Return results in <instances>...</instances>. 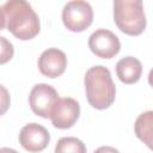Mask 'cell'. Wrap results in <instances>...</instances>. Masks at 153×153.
Here are the masks:
<instances>
[{
  "label": "cell",
  "mask_w": 153,
  "mask_h": 153,
  "mask_svg": "<svg viewBox=\"0 0 153 153\" xmlns=\"http://www.w3.org/2000/svg\"><path fill=\"white\" fill-rule=\"evenodd\" d=\"M152 123H153V112L149 110L142 112L136 118L134 124L136 136L149 148L152 147Z\"/></svg>",
  "instance_id": "11"
},
{
  "label": "cell",
  "mask_w": 153,
  "mask_h": 153,
  "mask_svg": "<svg viewBox=\"0 0 153 153\" xmlns=\"http://www.w3.org/2000/svg\"><path fill=\"white\" fill-rule=\"evenodd\" d=\"M88 48L102 59H111L116 56L121 49L118 37L110 30L98 29L88 38Z\"/></svg>",
  "instance_id": "6"
},
{
  "label": "cell",
  "mask_w": 153,
  "mask_h": 153,
  "mask_svg": "<svg viewBox=\"0 0 153 153\" xmlns=\"http://www.w3.org/2000/svg\"><path fill=\"white\" fill-rule=\"evenodd\" d=\"M93 20V10L91 5L82 0L68 1L62 10L63 25L73 32L86 30Z\"/></svg>",
  "instance_id": "4"
},
{
  "label": "cell",
  "mask_w": 153,
  "mask_h": 153,
  "mask_svg": "<svg viewBox=\"0 0 153 153\" xmlns=\"http://www.w3.org/2000/svg\"><path fill=\"white\" fill-rule=\"evenodd\" d=\"M80 115V105L79 103L71 98H59L56 102L51 114L50 120L55 128L57 129H68L74 126Z\"/></svg>",
  "instance_id": "7"
},
{
  "label": "cell",
  "mask_w": 153,
  "mask_h": 153,
  "mask_svg": "<svg viewBox=\"0 0 153 153\" xmlns=\"http://www.w3.org/2000/svg\"><path fill=\"white\" fill-rule=\"evenodd\" d=\"M11 104V97L6 87L0 85V116H2L10 108Z\"/></svg>",
  "instance_id": "14"
},
{
  "label": "cell",
  "mask_w": 153,
  "mask_h": 153,
  "mask_svg": "<svg viewBox=\"0 0 153 153\" xmlns=\"http://www.w3.org/2000/svg\"><path fill=\"white\" fill-rule=\"evenodd\" d=\"M93 153H120V151L111 146H102V147L97 148Z\"/></svg>",
  "instance_id": "15"
},
{
  "label": "cell",
  "mask_w": 153,
  "mask_h": 153,
  "mask_svg": "<svg viewBox=\"0 0 153 153\" xmlns=\"http://www.w3.org/2000/svg\"><path fill=\"white\" fill-rule=\"evenodd\" d=\"M67 56L57 48H49L44 50L38 59L39 72L48 78H57L66 71Z\"/></svg>",
  "instance_id": "9"
},
{
  "label": "cell",
  "mask_w": 153,
  "mask_h": 153,
  "mask_svg": "<svg viewBox=\"0 0 153 153\" xmlns=\"http://www.w3.org/2000/svg\"><path fill=\"white\" fill-rule=\"evenodd\" d=\"M50 141L49 131L41 124L29 123L20 129L19 143L24 149L31 153L43 151Z\"/></svg>",
  "instance_id": "8"
},
{
  "label": "cell",
  "mask_w": 153,
  "mask_h": 153,
  "mask_svg": "<svg viewBox=\"0 0 153 153\" xmlns=\"http://www.w3.org/2000/svg\"><path fill=\"white\" fill-rule=\"evenodd\" d=\"M56 90L48 84H37L32 87L29 96V104L32 112L43 118L50 117V114L59 100Z\"/></svg>",
  "instance_id": "5"
},
{
  "label": "cell",
  "mask_w": 153,
  "mask_h": 153,
  "mask_svg": "<svg viewBox=\"0 0 153 153\" xmlns=\"http://www.w3.org/2000/svg\"><path fill=\"white\" fill-rule=\"evenodd\" d=\"M116 74L123 84H135L139 81L142 74V65L136 57H122L116 65Z\"/></svg>",
  "instance_id": "10"
},
{
  "label": "cell",
  "mask_w": 153,
  "mask_h": 153,
  "mask_svg": "<svg viewBox=\"0 0 153 153\" xmlns=\"http://www.w3.org/2000/svg\"><path fill=\"white\" fill-rule=\"evenodd\" d=\"M5 24H6V19H5V14H4V11H2V7H0V31L5 27Z\"/></svg>",
  "instance_id": "16"
},
{
  "label": "cell",
  "mask_w": 153,
  "mask_h": 153,
  "mask_svg": "<svg viewBox=\"0 0 153 153\" xmlns=\"http://www.w3.org/2000/svg\"><path fill=\"white\" fill-rule=\"evenodd\" d=\"M85 90L88 104L98 110L108 109L115 100L116 87L110 71L104 66H93L85 74Z\"/></svg>",
  "instance_id": "2"
},
{
  "label": "cell",
  "mask_w": 153,
  "mask_h": 153,
  "mask_svg": "<svg viewBox=\"0 0 153 153\" xmlns=\"http://www.w3.org/2000/svg\"><path fill=\"white\" fill-rule=\"evenodd\" d=\"M0 153H18L16 149H12V148H8V147H4V148H0Z\"/></svg>",
  "instance_id": "17"
},
{
  "label": "cell",
  "mask_w": 153,
  "mask_h": 153,
  "mask_svg": "<svg viewBox=\"0 0 153 153\" xmlns=\"http://www.w3.org/2000/svg\"><path fill=\"white\" fill-rule=\"evenodd\" d=\"M13 54H14L13 44L4 36H0V65L7 63L13 57Z\"/></svg>",
  "instance_id": "13"
},
{
  "label": "cell",
  "mask_w": 153,
  "mask_h": 153,
  "mask_svg": "<svg viewBox=\"0 0 153 153\" xmlns=\"http://www.w3.org/2000/svg\"><path fill=\"white\" fill-rule=\"evenodd\" d=\"M114 20L117 27L129 36H139L146 29L143 4L140 0L114 1Z\"/></svg>",
  "instance_id": "3"
},
{
  "label": "cell",
  "mask_w": 153,
  "mask_h": 153,
  "mask_svg": "<svg viewBox=\"0 0 153 153\" xmlns=\"http://www.w3.org/2000/svg\"><path fill=\"white\" fill-rule=\"evenodd\" d=\"M55 153H86V146L74 136L61 137L55 146Z\"/></svg>",
  "instance_id": "12"
},
{
  "label": "cell",
  "mask_w": 153,
  "mask_h": 153,
  "mask_svg": "<svg viewBox=\"0 0 153 153\" xmlns=\"http://www.w3.org/2000/svg\"><path fill=\"white\" fill-rule=\"evenodd\" d=\"M2 11L8 31L18 39L27 41L39 32V18L31 5L25 0H10L4 4Z\"/></svg>",
  "instance_id": "1"
}]
</instances>
